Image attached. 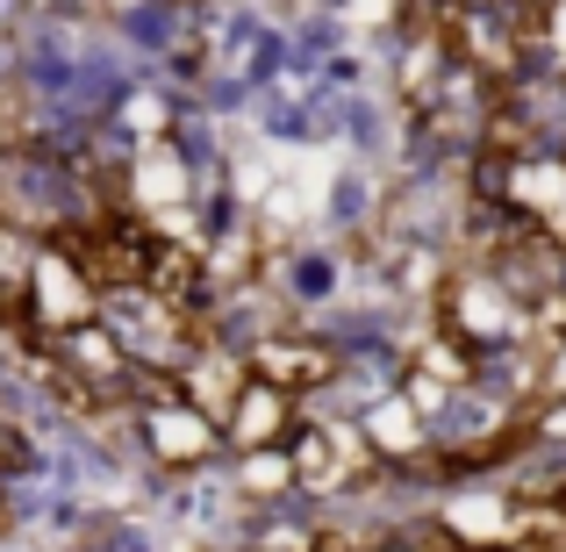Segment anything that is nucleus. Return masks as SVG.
I'll use <instances>...</instances> for the list:
<instances>
[{
    "instance_id": "6",
    "label": "nucleus",
    "mask_w": 566,
    "mask_h": 552,
    "mask_svg": "<svg viewBox=\"0 0 566 552\" xmlns=\"http://www.w3.org/2000/svg\"><path fill=\"white\" fill-rule=\"evenodd\" d=\"M57 360L80 366L86 381L108 387V395H123V387H129V366H137V360H129V345L108 331V323H72V331L57 337Z\"/></svg>"
},
{
    "instance_id": "7",
    "label": "nucleus",
    "mask_w": 566,
    "mask_h": 552,
    "mask_svg": "<svg viewBox=\"0 0 566 552\" xmlns=\"http://www.w3.org/2000/svg\"><path fill=\"white\" fill-rule=\"evenodd\" d=\"M251 373L237 366V360H222V352H201V360H187L180 373V387H187V402L208 416V424H222L230 416V402H237V387H244Z\"/></svg>"
},
{
    "instance_id": "8",
    "label": "nucleus",
    "mask_w": 566,
    "mask_h": 552,
    "mask_svg": "<svg viewBox=\"0 0 566 552\" xmlns=\"http://www.w3.org/2000/svg\"><path fill=\"white\" fill-rule=\"evenodd\" d=\"M287 467H294L302 488H337L352 473V459H345V438H337V430H302L294 452H287Z\"/></svg>"
},
{
    "instance_id": "4",
    "label": "nucleus",
    "mask_w": 566,
    "mask_h": 552,
    "mask_svg": "<svg viewBox=\"0 0 566 552\" xmlns=\"http://www.w3.org/2000/svg\"><path fill=\"white\" fill-rule=\"evenodd\" d=\"M287 424H294V395H280V387H265V381H244L237 402H230V416H222L237 452H280V445H287Z\"/></svg>"
},
{
    "instance_id": "2",
    "label": "nucleus",
    "mask_w": 566,
    "mask_h": 552,
    "mask_svg": "<svg viewBox=\"0 0 566 552\" xmlns=\"http://www.w3.org/2000/svg\"><path fill=\"white\" fill-rule=\"evenodd\" d=\"M337 345H323V337H259V345L244 352V373L265 387H280V395H316V387L337 381Z\"/></svg>"
},
{
    "instance_id": "9",
    "label": "nucleus",
    "mask_w": 566,
    "mask_h": 552,
    "mask_svg": "<svg viewBox=\"0 0 566 552\" xmlns=\"http://www.w3.org/2000/svg\"><path fill=\"white\" fill-rule=\"evenodd\" d=\"M201 265H208V288H251V280H259V230H237L230 244Z\"/></svg>"
},
{
    "instance_id": "5",
    "label": "nucleus",
    "mask_w": 566,
    "mask_h": 552,
    "mask_svg": "<svg viewBox=\"0 0 566 552\" xmlns=\"http://www.w3.org/2000/svg\"><path fill=\"white\" fill-rule=\"evenodd\" d=\"M216 430H222V424H208V416L193 409L187 387H180L172 402H144V438H151V452L172 459V467H193V459H208V452H216Z\"/></svg>"
},
{
    "instance_id": "1",
    "label": "nucleus",
    "mask_w": 566,
    "mask_h": 552,
    "mask_svg": "<svg viewBox=\"0 0 566 552\" xmlns=\"http://www.w3.org/2000/svg\"><path fill=\"white\" fill-rule=\"evenodd\" d=\"M444 323H452V337H467V345H502V337L524 331V302L510 294V280L488 273L481 259H467L452 280H444Z\"/></svg>"
},
{
    "instance_id": "3",
    "label": "nucleus",
    "mask_w": 566,
    "mask_h": 552,
    "mask_svg": "<svg viewBox=\"0 0 566 552\" xmlns=\"http://www.w3.org/2000/svg\"><path fill=\"white\" fill-rule=\"evenodd\" d=\"M29 309H36V323L51 331V345L72 331V323H94L101 294L80 280V265L57 259V251H36V265H29Z\"/></svg>"
},
{
    "instance_id": "11",
    "label": "nucleus",
    "mask_w": 566,
    "mask_h": 552,
    "mask_svg": "<svg viewBox=\"0 0 566 552\" xmlns=\"http://www.w3.org/2000/svg\"><path fill=\"white\" fill-rule=\"evenodd\" d=\"M8 531H14V502L0 496V539H8Z\"/></svg>"
},
{
    "instance_id": "12",
    "label": "nucleus",
    "mask_w": 566,
    "mask_h": 552,
    "mask_svg": "<svg viewBox=\"0 0 566 552\" xmlns=\"http://www.w3.org/2000/svg\"><path fill=\"white\" fill-rule=\"evenodd\" d=\"M180 8H193V0H180Z\"/></svg>"
},
{
    "instance_id": "10",
    "label": "nucleus",
    "mask_w": 566,
    "mask_h": 552,
    "mask_svg": "<svg viewBox=\"0 0 566 552\" xmlns=\"http://www.w3.org/2000/svg\"><path fill=\"white\" fill-rule=\"evenodd\" d=\"M29 467V438L14 424H0V473H22Z\"/></svg>"
}]
</instances>
